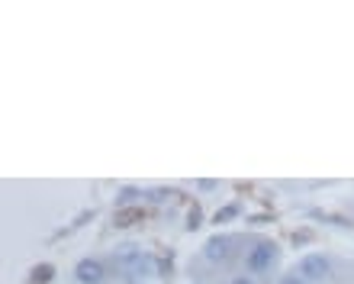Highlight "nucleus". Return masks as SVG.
Segmentation results:
<instances>
[{
    "instance_id": "nucleus-1",
    "label": "nucleus",
    "mask_w": 354,
    "mask_h": 284,
    "mask_svg": "<svg viewBox=\"0 0 354 284\" xmlns=\"http://www.w3.org/2000/svg\"><path fill=\"white\" fill-rule=\"evenodd\" d=\"M113 268L120 272L122 281L139 284L149 275H158V258L149 256V252H142V249L132 246V242H126V246L113 249Z\"/></svg>"
},
{
    "instance_id": "nucleus-2",
    "label": "nucleus",
    "mask_w": 354,
    "mask_h": 284,
    "mask_svg": "<svg viewBox=\"0 0 354 284\" xmlns=\"http://www.w3.org/2000/svg\"><path fill=\"white\" fill-rule=\"evenodd\" d=\"M239 242H235V236H225V233H216V236L206 239L203 246V256L206 262H213V265H225V262H232L235 252H239Z\"/></svg>"
},
{
    "instance_id": "nucleus-3",
    "label": "nucleus",
    "mask_w": 354,
    "mask_h": 284,
    "mask_svg": "<svg viewBox=\"0 0 354 284\" xmlns=\"http://www.w3.org/2000/svg\"><path fill=\"white\" fill-rule=\"evenodd\" d=\"M297 275L303 278V281H328V275H332V265H328V258L322 256V252H309V256L299 258V265H297Z\"/></svg>"
},
{
    "instance_id": "nucleus-4",
    "label": "nucleus",
    "mask_w": 354,
    "mask_h": 284,
    "mask_svg": "<svg viewBox=\"0 0 354 284\" xmlns=\"http://www.w3.org/2000/svg\"><path fill=\"white\" fill-rule=\"evenodd\" d=\"M274 262H277V246H274V242H254V249L248 252V258H245L248 272H254V275L270 272Z\"/></svg>"
},
{
    "instance_id": "nucleus-5",
    "label": "nucleus",
    "mask_w": 354,
    "mask_h": 284,
    "mask_svg": "<svg viewBox=\"0 0 354 284\" xmlns=\"http://www.w3.org/2000/svg\"><path fill=\"white\" fill-rule=\"evenodd\" d=\"M75 278L81 284H103V278H106V268L97 262V258H81L75 265Z\"/></svg>"
},
{
    "instance_id": "nucleus-6",
    "label": "nucleus",
    "mask_w": 354,
    "mask_h": 284,
    "mask_svg": "<svg viewBox=\"0 0 354 284\" xmlns=\"http://www.w3.org/2000/svg\"><path fill=\"white\" fill-rule=\"evenodd\" d=\"M142 220H145V210L142 207H120L113 213V227L129 229V227H136V223H142Z\"/></svg>"
},
{
    "instance_id": "nucleus-7",
    "label": "nucleus",
    "mask_w": 354,
    "mask_h": 284,
    "mask_svg": "<svg viewBox=\"0 0 354 284\" xmlns=\"http://www.w3.org/2000/svg\"><path fill=\"white\" fill-rule=\"evenodd\" d=\"M52 278H55V265H48V262L32 265V272H29V284H48Z\"/></svg>"
},
{
    "instance_id": "nucleus-8",
    "label": "nucleus",
    "mask_w": 354,
    "mask_h": 284,
    "mask_svg": "<svg viewBox=\"0 0 354 284\" xmlns=\"http://www.w3.org/2000/svg\"><path fill=\"white\" fill-rule=\"evenodd\" d=\"M139 197H145L139 188H122L120 194H116V210H120V207H136V200H139Z\"/></svg>"
},
{
    "instance_id": "nucleus-9",
    "label": "nucleus",
    "mask_w": 354,
    "mask_h": 284,
    "mask_svg": "<svg viewBox=\"0 0 354 284\" xmlns=\"http://www.w3.org/2000/svg\"><path fill=\"white\" fill-rule=\"evenodd\" d=\"M145 197L151 200V204H168V197H171V190H165V188H155V190H149Z\"/></svg>"
},
{
    "instance_id": "nucleus-10",
    "label": "nucleus",
    "mask_w": 354,
    "mask_h": 284,
    "mask_svg": "<svg viewBox=\"0 0 354 284\" xmlns=\"http://www.w3.org/2000/svg\"><path fill=\"white\" fill-rule=\"evenodd\" d=\"M235 213H239V207H235V204H229V207H223L219 213H216V223H225V220H232Z\"/></svg>"
},
{
    "instance_id": "nucleus-11",
    "label": "nucleus",
    "mask_w": 354,
    "mask_h": 284,
    "mask_svg": "<svg viewBox=\"0 0 354 284\" xmlns=\"http://www.w3.org/2000/svg\"><path fill=\"white\" fill-rule=\"evenodd\" d=\"M171 272H174V265H171V258H158V278H165V281H168Z\"/></svg>"
},
{
    "instance_id": "nucleus-12",
    "label": "nucleus",
    "mask_w": 354,
    "mask_h": 284,
    "mask_svg": "<svg viewBox=\"0 0 354 284\" xmlns=\"http://www.w3.org/2000/svg\"><path fill=\"white\" fill-rule=\"evenodd\" d=\"M196 227H200V207H194L187 213V229H196Z\"/></svg>"
},
{
    "instance_id": "nucleus-13",
    "label": "nucleus",
    "mask_w": 354,
    "mask_h": 284,
    "mask_svg": "<svg viewBox=\"0 0 354 284\" xmlns=\"http://www.w3.org/2000/svg\"><path fill=\"white\" fill-rule=\"evenodd\" d=\"M91 217H93V210H81V213L75 217V223H71V227H84V220H91Z\"/></svg>"
},
{
    "instance_id": "nucleus-14",
    "label": "nucleus",
    "mask_w": 354,
    "mask_h": 284,
    "mask_svg": "<svg viewBox=\"0 0 354 284\" xmlns=\"http://www.w3.org/2000/svg\"><path fill=\"white\" fill-rule=\"evenodd\" d=\"M280 284H306V281H303V278L293 272V275H283V278H280Z\"/></svg>"
},
{
    "instance_id": "nucleus-15",
    "label": "nucleus",
    "mask_w": 354,
    "mask_h": 284,
    "mask_svg": "<svg viewBox=\"0 0 354 284\" xmlns=\"http://www.w3.org/2000/svg\"><path fill=\"white\" fill-rule=\"evenodd\" d=\"M213 188H216V181H209V178L200 181V190H213Z\"/></svg>"
},
{
    "instance_id": "nucleus-16",
    "label": "nucleus",
    "mask_w": 354,
    "mask_h": 284,
    "mask_svg": "<svg viewBox=\"0 0 354 284\" xmlns=\"http://www.w3.org/2000/svg\"><path fill=\"white\" fill-rule=\"evenodd\" d=\"M232 284H254V281H252V278H245V275H242V278H235Z\"/></svg>"
}]
</instances>
